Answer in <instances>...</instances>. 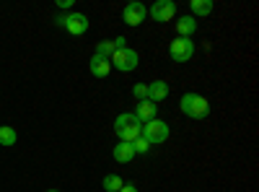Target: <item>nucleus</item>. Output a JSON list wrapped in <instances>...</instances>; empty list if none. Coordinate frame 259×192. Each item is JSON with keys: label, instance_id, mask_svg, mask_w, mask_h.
<instances>
[{"label": "nucleus", "instance_id": "nucleus-1", "mask_svg": "<svg viewBox=\"0 0 259 192\" xmlns=\"http://www.w3.org/2000/svg\"><path fill=\"white\" fill-rule=\"evenodd\" d=\"M140 130H143V125H140V120L133 112H122L114 120V133H117V138L122 143H133L135 138H140Z\"/></svg>", "mask_w": 259, "mask_h": 192}, {"label": "nucleus", "instance_id": "nucleus-2", "mask_svg": "<svg viewBox=\"0 0 259 192\" xmlns=\"http://www.w3.org/2000/svg\"><path fill=\"white\" fill-rule=\"evenodd\" d=\"M179 106H182V112L187 117H192V120H205L210 114V104L200 94H184L182 101H179Z\"/></svg>", "mask_w": 259, "mask_h": 192}, {"label": "nucleus", "instance_id": "nucleus-3", "mask_svg": "<svg viewBox=\"0 0 259 192\" xmlns=\"http://www.w3.org/2000/svg\"><path fill=\"white\" fill-rule=\"evenodd\" d=\"M168 135H171V130H168V125L163 122V120H150V122H145L143 125V130H140V138H145L150 145H161V143H166L168 140Z\"/></svg>", "mask_w": 259, "mask_h": 192}, {"label": "nucleus", "instance_id": "nucleus-4", "mask_svg": "<svg viewBox=\"0 0 259 192\" xmlns=\"http://www.w3.org/2000/svg\"><path fill=\"white\" fill-rule=\"evenodd\" d=\"M109 62H112V68H117L122 73H130V70L138 68L140 55L135 50H130V47H122V50H114V55L109 57Z\"/></svg>", "mask_w": 259, "mask_h": 192}, {"label": "nucleus", "instance_id": "nucleus-5", "mask_svg": "<svg viewBox=\"0 0 259 192\" xmlns=\"http://www.w3.org/2000/svg\"><path fill=\"white\" fill-rule=\"evenodd\" d=\"M57 24L65 26L73 36H80L89 31V16L85 13H70V16H57Z\"/></svg>", "mask_w": 259, "mask_h": 192}, {"label": "nucleus", "instance_id": "nucleus-6", "mask_svg": "<svg viewBox=\"0 0 259 192\" xmlns=\"http://www.w3.org/2000/svg\"><path fill=\"white\" fill-rule=\"evenodd\" d=\"M168 55H171V60H174V62H187V60H192V55H194V42L187 39V36H177L174 42H171V47H168Z\"/></svg>", "mask_w": 259, "mask_h": 192}, {"label": "nucleus", "instance_id": "nucleus-7", "mask_svg": "<svg viewBox=\"0 0 259 192\" xmlns=\"http://www.w3.org/2000/svg\"><path fill=\"white\" fill-rule=\"evenodd\" d=\"M145 16H148V8L143 3H127L124 11H122V18H124L127 26H140L145 21Z\"/></svg>", "mask_w": 259, "mask_h": 192}, {"label": "nucleus", "instance_id": "nucleus-8", "mask_svg": "<svg viewBox=\"0 0 259 192\" xmlns=\"http://www.w3.org/2000/svg\"><path fill=\"white\" fill-rule=\"evenodd\" d=\"M150 16H153V21L166 24V21H171L177 16V3H174V0H158V3L150 8Z\"/></svg>", "mask_w": 259, "mask_h": 192}, {"label": "nucleus", "instance_id": "nucleus-9", "mask_svg": "<svg viewBox=\"0 0 259 192\" xmlns=\"http://www.w3.org/2000/svg\"><path fill=\"white\" fill-rule=\"evenodd\" d=\"M156 112H158V104H153V101H138V109L133 112L138 120H140V125H145V122H150V120H156Z\"/></svg>", "mask_w": 259, "mask_h": 192}, {"label": "nucleus", "instance_id": "nucleus-10", "mask_svg": "<svg viewBox=\"0 0 259 192\" xmlns=\"http://www.w3.org/2000/svg\"><path fill=\"white\" fill-rule=\"evenodd\" d=\"M89 68H91V75H94V78H106V75H109V70H112V62L106 60V57L94 55L91 62H89Z\"/></svg>", "mask_w": 259, "mask_h": 192}, {"label": "nucleus", "instance_id": "nucleus-11", "mask_svg": "<svg viewBox=\"0 0 259 192\" xmlns=\"http://www.w3.org/2000/svg\"><path fill=\"white\" fill-rule=\"evenodd\" d=\"M168 96V83L166 81H153V83H148V101H163Z\"/></svg>", "mask_w": 259, "mask_h": 192}, {"label": "nucleus", "instance_id": "nucleus-12", "mask_svg": "<svg viewBox=\"0 0 259 192\" xmlns=\"http://www.w3.org/2000/svg\"><path fill=\"white\" fill-rule=\"evenodd\" d=\"M135 159V148H133V143H117L114 145V161H119V164H130Z\"/></svg>", "mask_w": 259, "mask_h": 192}, {"label": "nucleus", "instance_id": "nucleus-13", "mask_svg": "<svg viewBox=\"0 0 259 192\" xmlns=\"http://www.w3.org/2000/svg\"><path fill=\"white\" fill-rule=\"evenodd\" d=\"M177 31H179V36H192L194 31H197V21H194V16H182L179 21H177Z\"/></svg>", "mask_w": 259, "mask_h": 192}, {"label": "nucleus", "instance_id": "nucleus-14", "mask_svg": "<svg viewBox=\"0 0 259 192\" xmlns=\"http://www.w3.org/2000/svg\"><path fill=\"white\" fill-rule=\"evenodd\" d=\"M122 184H124V182H122V177H119V174H106V177H104V182H101V187H104L106 192H119V189H122Z\"/></svg>", "mask_w": 259, "mask_h": 192}, {"label": "nucleus", "instance_id": "nucleus-15", "mask_svg": "<svg viewBox=\"0 0 259 192\" xmlns=\"http://www.w3.org/2000/svg\"><path fill=\"white\" fill-rule=\"evenodd\" d=\"M192 13L194 16H210L212 13V0H192Z\"/></svg>", "mask_w": 259, "mask_h": 192}, {"label": "nucleus", "instance_id": "nucleus-16", "mask_svg": "<svg viewBox=\"0 0 259 192\" xmlns=\"http://www.w3.org/2000/svg\"><path fill=\"white\" fill-rule=\"evenodd\" d=\"M0 145H16V130L0 125Z\"/></svg>", "mask_w": 259, "mask_h": 192}, {"label": "nucleus", "instance_id": "nucleus-17", "mask_svg": "<svg viewBox=\"0 0 259 192\" xmlns=\"http://www.w3.org/2000/svg\"><path fill=\"white\" fill-rule=\"evenodd\" d=\"M96 55L109 60V57L114 55V42H112V39H109V42H99V45H96Z\"/></svg>", "mask_w": 259, "mask_h": 192}, {"label": "nucleus", "instance_id": "nucleus-18", "mask_svg": "<svg viewBox=\"0 0 259 192\" xmlns=\"http://www.w3.org/2000/svg\"><path fill=\"white\" fill-rule=\"evenodd\" d=\"M133 148H135V153H148L150 151V143L145 138H135L133 140Z\"/></svg>", "mask_w": 259, "mask_h": 192}, {"label": "nucleus", "instance_id": "nucleus-19", "mask_svg": "<svg viewBox=\"0 0 259 192\" xmlns=\"http://www.w3.org/2000/svg\"><path fill=\"white\" fill-rule=\"evenodd\" d=\"M133 96H135L138 101H145V99H148V83H138V86L133 89Z\"/></svg>", "mask_w": 259, "mask_h": 192}, {"label": "nucleus", "instance_id": "nucleus-20", "mask_svg": "<svg viewBox=\"0 0 259 192\" xmlns=\"http://www.w3.org/2000/svg\"><path fill=\"white\" fill-rule=\"evenodd\" d=\"M119 192H138V187H135V184H122Z\"/></svg>", "mask_w": 259, "mask_h": 192}, {"label": "nucleus", "instance_id": "nucleus-21", "mask_svg": "<svg viewBox=\"0 0 259 192\" xmlns=\"http://www.w3.org/2000/svg\"><path fill=\"white\" fill-rule=\"evenodd\" d=\"M57 6H60V8H70V6H73V0H60Z\"/></svg>", "mask_w": 259, "mask_h": 192}, {"label": "nucleus", "instance_id": "nucleus-22", "mask_svg": "<svg viewBox=\"0 0 259 192\" xmlns=\"http://www.w3.org/2000/svg\"><path fill=\"white\" fill-rule=\"evenodd\" d=\"M50 192H57V189H50Z\"/></svg>", "mask_w": 259, "mask_h": 192}]
</instances>
